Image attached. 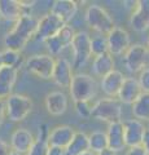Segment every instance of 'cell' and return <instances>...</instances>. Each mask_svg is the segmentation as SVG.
<instances>
[{
  "instance_id": "obj_14",
  "label": "cell",
  "mask_w": 149,
  "mask_h": 155,
  "mask_svg": "<svg viewBox=\"0 0 149 155\" xmlns=\"http://www.w3.org/2000/svg\"><path fill=\"white\" fill-rule=\"evenodd\" d=\"M130 26L136 32H144L149 28V0L136 2L135 11L130 17Z\"/></svg>"
},
{
  "instance_id": "obj_18",
  "label": "cell",
  "mask_w": 149,
  "mask_h": 155,
  "mask_svg": "<svg viewBox=\"0 0 149 155\" xmlns=\"http://www.w3.org/2000/svg\"><path fill=\"white\" fill-rule=\"evenodd\" d=\"M46 109L51 115L53 116H60L64 115L68 110L69 106V98L64 92L61 91H53L46 96L44 100Z\"/></svg>"
},
{
  "instance_id": "obj_8",
  "label": "cell",
  "mask_w": 149,
  "mask_h": 155,
  "mask_svg": "<svg viewBox=\"0 0 149 155\" xmlns=\"http://www.w3.org/2000/svg\"><path fill=\"white\" fill-rule=\"evenodd\" d=\"M56 60L49 54H34L25 61V67L30 74L40 79H52Z\"/></svg>"
},
{
  "instance_id": "obj_21",
  "label": "cell",
  "mask_w": 149,
  "mask_h": 155,
  "mask_svg": "<svg viewBox=\"0 0 149 155\" xmlns=\"http://www.w3.org/2000/svg\"><path fill=\"white\" fill-rule=\"evenodd\" d=\"M108 138V149L114 153H119L126 149V142H124V132H123V122L110 123L108 124L107 132Z\"/></svg>"
},
{
  "instance_id": "obj_3",
  "label": "cell",
  "mask_w": 149,
  "mask_h": 155,
  "mask_svg": "<svg viewBox=\"0 0 149 155\" xmlns=\"http://www.w3.org/2000/svg\"><path fill=\"white\" fill-rule=\"evenodd\" d=\"M86 22L87 25L99 32V35H105L115 27L114 19L104 7L99 4H91L86 11Z\"/></svg>"
},
{
  "instance_id": "obj_37",
  "label": "cell",
  "mask_w": 149,
  "mask_h": 155,
  "mask_svg": "<svg viewBox=\"0 0 149 155\" xmlns=\"http://www.w3.org/2000/svg\"><path fill=\"white\" fill-rule=\"evenodd\" d=\"M4 118H5V104L3 100H0V125L3 124Z\"/></svg>"
},
{
  "instance_id": "obj_35",
  "label": "cell",
  "mask_w": 149,
  "mask_h": 155,
  "mask_svg": "<svg viewBox=\"0 0 149 155\" xmlns=\"http://www.w3.org/2000/svg\"><path fill=\"white\" fill-rule=\"evenodd\" d=\"M141 146L143 149L145 150L149 155V127H147L145 129V133H144V138H143V142H141Z\"/></svg>"
},
{
  "instance_id": "obj_20",
  "label": "cell",
  "mask_w": 149,
  "mask_h": 155,
  "mask_svg": "<svg viewBox=\"0 0 149 155\" xmlns=\"http://www.w3.org/2000/svg\"><path fill=\"white\" fill-rule=\"evenodd\" d=\"M75 134V129L70 125H59L55 127L48 133V143L49 146H56L61 149H66L69 146Z\"/></svg>"
},
{
  "instance_id": "obj_6",
  "label": "cell",
  "mask_w": 149,
  "mask_h": 155,
  "mask_svg": "<svg viewBox=\"0 0 149 155\" xmlns=\"http://www.w3.org/2000/svg\"><path fill=\"white\" fill-rule=\"evenodd\" d=\"M124 66L128 72L136 74L149 67V51L144 44H132L124 53Z\"/></svg>"
},
{
  "instance_id": "obj_38",
  "label": "cell",
  "mask_w": 149,
  "mask_h": 155,
  "mask_svg": "<svg viewBox=\"0 0 149 155\" xmlns=\"http://www.w3.org/2000/svg\"><path fill=\"white\" fill-rule=\"evenodd\" d=\"M97 155H117V153H114V151H112V150L107 149V150H103L101 153H99Z\"/></svg>"
},
{
  "instance_id": "obj_31",
  "label": "cell",
  "mask_w": 149,
  "mask_h": 155,
  "mask_svg": "<svg viewBox=\"0 0 149 155\" xmlns=\"http://www.w3.org/2000/svg\"><path fill=\"white\" fill-rule=\"evenodd\" d=\"M75 104V111L82 119H90L91 118V113H92V106L90 105V102H74Z\"/></svg>"
},
{
  "instance_id": "obj_9",
  "label": "cell",
  "mask_w": 149,
  "mask_h": 155,
  "mask_svg": "<svg viewBox=\"0 0 149 155\" xmlns=\"http://www.w3.org/2000/svg\"><path fill=\"white\" fill-rule=\"evenodd\" d=\"M64 26L65 23L57 16L51 12L47 13L40 19H38V27L34 35V40L44 43L48 39L53 38Z\"/></svg>"
},
{
  "instance_id": "obj_11",
  "label": "cell",
  "mask_w": 149,
  "mask_h": 155,
  "mask_svg": "<svg viewBox=\"0 0 149 155\" xmlns=\"http://www.w3.org/2000/svg\"><path fill=\"white\" fill-rule=\"evenodd\" d=\"M107 40H108L109 54L112 56H121L123 53H126L128 48L131 47L130 34L123 27L115 26L107 35Z\"/></svg>"
},
{
  "instance_id": "obj_4",
  "label": "cell",
  "mask_w": 149,
  "mask_h": 155,
  "mask_svg": "<svg viewBox=\"0 0 149 155\" xmlns=\"http://www.w3.org/2000/svg\"><path fill=\"white\" fill-rule=\"evenodd\" d=\"M5 116L12 122H22L34 109V102L29 96L12 93L5 100Z\"/></svg>"
},
{
  "instance_id": "obj_28",
  "label": "cell",
  "mask_w": 149,
  "mask_h": 155,
  "mask_svg": "<svg viewBox=\"0 0 149 155\" xmlns=\"http://www.w3.org/2000/svg\"><path fill=\"white\" fill-rule=\"evenodd\" d=\"M3 57V65L4 66H11L14 69H20V66L22 64V54L21 52L13 51V49H4L2 52Z\"/></svg>"
},
{
  "instance_id": "obj_36",
  "label": "cell",
  "mask_w": 149,
  "mask_h": 155,
  "mask_svg": "<svg viewBox=\"0 0 149 155\" xmlns=\"http://www.w3.org/2000/svg\"><path fill=\"white\" fill-rule=\"evenodd\" d=\"M48 155H66V153H65V149L49 146V149H48Z\"/></svg>"
},
{
  "instance_id": "obj_5",
  "label": "cell",
  "mask_w": 149,
  "mask_h": 155,
  "mask_svg": "<svg viewBox=\"0 0 149 155\" xmlns=\"http://www.w3.org/2000/svg\"><path fill=\"white\" fill-rule=\"evenodd\" d=\"M91 118L105 123H117L122 119V104L117 98H101L92 106Z\"/></svg>"
},
{
  "instance_id": "obj_34",
  "label": "cell",
  "mask_w": 149,
  "mask_h": 155,
  "mask_svg": "<svg viewBox=\"0 0 149 155\" xmlns=\"http://www.w3.org/2000/svg\"><path fill=\"white\" fill-rule=\"evenodd\" d=\"M11 153H12L11 145L0 138V155H11Z\"/></svg>"
},
{
  "instance_id": "obj_42",
  "label": "cell",
  "mask_w": 149,
  "mask_h": 155,
  "mask_svg": "<svg viewBox=\"0 0 149 155\" xmlns=\"http://www.w3.org/2000/svg\"><path fill=\"white\" fill-rule=\"evenodd\" d=\"M147 48H148V51H149V38H148V43H147Z\"/></svg>"
},
{
  "instance_id": "obj_19",
  "label": "cell",
  "mask_w": 149,
  "mask_h": 155,
  "mask_svg": "<svg viewBox=\"0 0 149 155\" xmlns=\"http://www.w3.org/2000/svg\"><path fill=\"white\" fill-rule=\"evenodd\" d=\"M35 141V137L30 130L26 128H18L16 129L11 136V149L12 151L20 153L25 155L30 147L32 146V143Z\"/></svg>"
},
{
  "instance_id": "obj_32",
  "label": "cell",
  "mask_w": 149,
  "mask_h": 155,
  "mask_svg": "<svg viewBox=\"0 0 149 155\" xmlns=\"http://www.w3.org/2000/svg\"><path fill=\"white\" fill-rule=\"evenodd\" d=\"M137 81H139V84H140V88L143 91V93L149 94V67H147V69L140 71V75H139Z\"/></svg>"
},
{
  "instance_id": "obj_40",
  "label": "cell",
  "mask_w": 149,
  "mask_h": 155,
  "mask_svg": "<svg viewBox=\"0 0 149 155\" xmlns=\"http://www.w3.org/2000/svg\"><path fill=\"white\" fill-rule=\"evenodd\" d=\"M2 66H4V65H3V57H2V52H0V67H2Z\"/></svg>"
},
{
  "instance_id": "obj_23",
  "label": "cell",
  "mask_w": 149,
  "mask_h": 155,
  "mask_svg": "<svg viewBox=\"0 0 149 155\" xmlns=\"http://www.w3.org/2000/svg\"><path fill=\"white\" fill-rule=\"evenodd\" d=\"M114 66H115V62L113 56L109 54V53H105V54L95 57V60L92 62V72L95 76L104 78L107 74L114 70Z\"/></svg>"
},
{
  "instance_id": "obj_7",
  "label": "cell",
  "mask_w": 149,
  "mask_h": 155,
  "mask_svg": "<svg viewBox=\"0 0 149 155\" xmlns=\"http://www.w3.org/2000/svg\"><path fill=\"white\" fill-rule=\"evenodd\" d=\"M71 49H73V69L83 67L90 61L92 52H91V36L86 31L75 32V36L71 43Z\"/></svg>"
},
{
  "instance_id": "obj_17",
  "label": "cell",
  "mask_w": 149,
  "mask_h": 155,
  "mask_svg": "<svg viewBox=\"0 0 149 155\" xmlns=\"http://www.w3.org/2000/svg\"><path fill=\"white\" fill-rule=\"evenodd\" d=\"M141 94H143V91L140 88V84H139L137 79L132 76H128V78H124V81L121 87V89H119L117 100L121 104L132 105Z\"/></svg>"
},
{
  "instance_id": "obj_15",
  "label": "cell",
  "mask_w": 149,
  "mask_h": 155,
  "mask_svg": "<svg viewBox=\"0 0 149 155\" xmlns=\"http://www.w3.org/2000/svg\"><path fill=\"white\" fill-rule=\"evenodd\" d=\"M73 65L66 58H59L56 60L53 74H52V80L60 88H69V85L73 79Z\"/></svg>"
},
{
  "instance_id": "obj_2",
  "label": "cell",
  "mask_w": 149,
  "mask_h": 155,
  "mask_svg": "<svg viewBox=\"0 0 149 155\" xmlns=\"http://www.w3.org/2000/svg\"><path fill=\"white\" fill-rule=\"evenodd\" d=\"M69 92L74 102H90L92 98L97 96L99 92V84L95 78L88 74L78 72L74 74L71 83L69 85Z\"/></svg>"
},
{
  "instance_id": "obj_16",
  "label": "cell",
  "mask_w": 149,
  "mask_h": 155,
  "mask_svg": "<svg viewBox=\"0 0 149 155\" xmlns=\"http://www.w3.org/2000/svg\"><path fill=\"white\" fill-rule=\"evenodd\" d=\"M124 76L122 71L114 69L112 72L107 74L104 78H101V83H100V88H101L103 93L109 97V98H117L119 93V89L124 81Z\"/></svg>"
},
{
  "instance_id": "obj_27",
  "label": "cell",
  "mask_w": 149,
  "mask_h": 155,
  "mask_svg": "<svg viewBox=\"0 0 149 155\" xmlns=\"http://www.w3.org/2000/svg\"><path fill=\"white\" fill-rule=\"evenodd\" d=\"M88 146L90 150L95 154L101 153L103 150L108 149V138L104 130H93L88 134Z\"/></svg>"
},
{
  "instance_id": "obj_29",
  "label": "cell",
  "mask_w": 149,
  "mask_h": 155,
  "mask_svg": "<svg viewBox=\"0 0 149 155\" xmlns=\"http://www.w3.org/2000/svg\"><path fill=\"white\" fill-rule=\"evenodd\" d=\"M18 70L11 66H2L0 67V84L14 87L17 81Z\"/></svg>"
},
{
  "instance_id": "obj_1",
  "label": "cell",
  "mask_w": 149,
  "mask_h": 155,
  "mask_svg": "<svg viewBox=\"0 0 149 155\" xmlns=\"http://www.w3.org/2000/svg\"><path fill=\"white\" fill-rule=\"evenodd\" d=\"M36 27H38V19L34 16L26 14V16L21 17L16 22V25L13 26L12 30L4 36L5 49L21 52L29 44V41L31 39H34Z\"/></svg>"
},
{
  "instance_id": "obj_39",
  "label": "cell",
  "mask_w": 149,
  "mask_h": 155,
  "mask_svg": "<svg viewBox=\"0 0 149 155\" xmlns=\"http://www.w3.org/2000/svg\"><path fill=\"white\" fill-rule=\"evenodd\" d=\"M80 155H97V154H95V153H92V151H91V150H88V151H86V153L80 154Z\"/></svg>"
},
{
  "instance_id": "obj_41",
  "label": "cell",
  "mask_w": 149,
  "mask_h": 155,
  "mask_svg": "<svg viewBox=\"0 0 149 155\" xmlns=\"http://www.w3.org/2000/svg\"><path fill=\"white\" fill-rule=\"evenodd\" d=\"M11 155H23V154H20V153H16V151H12Z\"/></svg>"
},
{
  "instance_id": "obj_30",
  "label": "cell",
  "mask_w": 149,
  "mask_h": 155,
  "mask_svg": "<svg viewBox=\"0 0 149 155\" xmlns=\"http://www.w3.org/2000/svg\"><path fill=\"white\" fill-rule=\"evenodd\" d=\"M91 52L95 56H101V54H105V53H109L107 36L97 35V36L91 38Z\"/></svg>"
},
{
  "instance_id": "obj_25",
  "label": "cell",
  "mask_w": 149,
  "mask_h": 155,
  "mask_svg": "<svg viewBox=\"0 0 149 155\" xmlns=\"http://www.w3.org/2000/svg\"><path fill=\"white\" fill-rule=\"evenodd\" d=\"M88 150V134H86L84 132H75L69 146L65 149V153L66 155H80Z\"/></svg>"
},
{
  "instance_id": "obj_33",
  "label": "cell",
  "mask_w": 149,
  "mask_h": 155,
  "mask_svg": "<svg viewBox=\"0 0 149 155\" xmlns=\"http://www.w3.org/2000/svg\"><path fill=\"white\" fill-rule=\"evenodd\" d=\"M126 155H148V153L143 149V146H136V147H128Z\"/></svg>"
},
{
  "instance_id": "obj_10",
  "label": "cell",
  "mask_w": 149,
  "mask_h": 155,
  "mask_svg": "<svg viewBox=\"0 0 149 155\" xmlns=\"http://www.w3.org/2000/svg\"><path fill=\"white\" fill-rule=\"evenodd\" d=\"M34 2H18V0H0V18L17 22L21 17L30 14V8Z\"/></svg>"
},
{
  "instance_id": "obj_12",
  "label": "cell",
  "mask_w": 149,
  "mask_h": 155,
  "mask_svg": "<svg viewBox=\"0 0 149 155\" xmlns=\"http://www.w3.org/2000/svg\"><path fill=\"white\" fill-rule=\"evenodd\" d=\"M74 36H75V31H74L73 26L65 25L53 38H51L44 41L47 45V49L49 52V56H52V57L57 56L64 49L70 47L71 43H73Z\"/></svg>"
},
{
  "instance_id": "obj_26",
  "label": "cell",
  "mask_w": 149,
  "mask_h": 155,
  "mask_svg": "<svg viewBox=\"0 0 149 155\" xmlns=\"http://www.w3.org/2000/svg\"><path fill=\"white\" fill-rule=\"evenodd\" d=\"M132 114L140 122H149V94L143 93L132 104Z\"/></svg>"
},
{
  "instance_id": "obj_24",
  "label": "cell",
  "mask_w": 149,
  "mask_h": 155,
  "mask_svg": "<svg viewBox=\"0 0 149 155\" xmlns=\"http://www.w3.org/2000/svg\"><path fill=\"white\" fill-rule=\"evenodd\" d=\"M48 133H49V130L47 129V124H42L39 127V134L35 138L30 150L25 155H48V149H49Z\"/></svg>"
},
{
  "instance_id": "obj_13",
  "label": "cell",
  "mask_w": 149,
  "mask_h": 155,
  "mask_svg": "<svg viewBox=\"0 0 149 155\" xmlns=\"http://www.w3.org/2000/svg\"><path fill=\"white\" fill-rule=\"evenodd\" d=\"M145 129H147V127L144 125V123L137 119H128L126 122H123V132H124L126 147L141 146Z\"/></svg>"
},
{
  "instance_id": "obj_22",
  "label": "cell",
  "mask_w": 149,
  "mask_h": 155,
  "mask_svg": "<svg viewBox=\"0 0 149 155\" xmlns=\"http://www.w3.org/2000/svg\"><path fill=\"white\" fill-rule=\"evenodd\" d=\"M76 11H78V4L74 0H56L51 7V13L57 16L65 25L74 18Z\"/></svg>"
}]
</instances>
